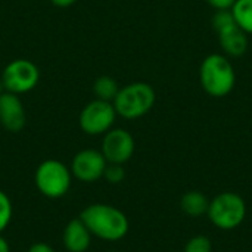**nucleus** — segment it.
Returning a JSON list of instances; mask_svg holds the SVG:
<instances>
[{
  "instance_id": "1",
  "label": "nucleus",
  "mask_w": 252,
  "mask_h": 252,
  "mask_svg": "<svg viewBox=\"0 0 252 252\" xmlns=\"http://www.w3.org/2000/svg\"><path fill=\"white\" fill-rule=\"evenodd\" d=\"M80 220L89 229L92 236L115 242L128 233V219L123 211L106 204H93L84 208Z\"/></svg>"
},
{
  "instance_id": "2",
  "label": "nucleus",
  "mask_w": 252,
  "mask_h": 252,
  "mask_svg": "<svg viewBox=\"0 0 252 252\" xmlns=\"http://www.w3.org/2000/svg\"><path fill=\"white\" fill-rule=\"evenodd\" d=\"M199 81L204 92L211 97H226L236 83L235 68L227 56L211 53L201 63Z\"/></svg>"
},
{
  "instance_id": "3",
  "label": "nucleus",
  "mask_w": 252,
  "mask_h": 252,
  "mask_svg": "<svg viewBox=\"0 0 252 252\" xmlns=\"http://www.w3.org/2000/svg\"><path fill=\"white\" fill-rule=\"evenodd\" d=\"M155 103V90L143 81L121 87L112 100L117 115L124 120H137L146 115Z\"/></svg>"
},
{
  "instance_id": "4",
  "label": "nucleus",
  "mask_w": 252,
  "mask_h": 252,
  "mask_svg": "<svg viewBox=\"0 0 252 252\" xmlns=\"http://www.w3.org/2000/svg\"><path fill=\"white\" fill-rule=\"evenodd\" d=\"M208 219L221 230H233L242 224L247 216L244 198L235 192H223L210 201Z\"/></svg>"
},
{
  "instance_id": "5",
  "label": "nucleus",
  "mask_w": 252,
  "mask_h": 252,
  "mask_svg": "<svg viewBox=\"0 0 252 252\" xmlns=\"http://www.w3.org/2000/svg\"><path fill=\"white\" fill-rule=\"evenodd\" d=\"M71 171L58 159L43 161L35 171V186L47 198L58 199L68 193L71 188Z\"/></svg>"
},
{
  "instance_id": "6",
  "label": "nucleus",
  "mask_w": 252,
  "mask_h": 252,
  "mask_svg": "<svg viewBox=\"0 0 252 252\" xmlns=\"http://www.w3.org/2000/svg\"><path fill=\"white\" fill-rule=\"evenodd\" d=\"M40 78V71L34 62L30 59H15L9 62L1 74V83L4 92L15 94H24L31 92Z\"/></svg>"
},
{
  "instance_id": "7",
  "label": "nucleus",
  "mask_w": 252,
  "mask_h": 252,
  "mask_svg": "<svg viewBox=\"0 0 252 252\" xmlns=\"http://www.w3.org/2000/svg\"><path fill=\"white\" fill-rule=\"evenodd\" d=\"M117 112L112 102L94 99L89 102L78 118L80 128L90 136H99L109 131L115 123Z\"/></svg>"
},
{
  "instance_id": "8",
  "label": "nucleus",
  "mask_w": 252,
  "mask_h": 252,
  "mask_svg": "<svg viewBox=\"0 0 252 252\" xmlns=\"http://www.w3.org/2000/svg\"><path fill=\"white\" fill-rule=\"evenodd\" d=\"M108 164H126L134 154V139L124 128H111L105 133L100 148Z\"/></svg>"
},
{
  "instance_id": "9",
  "label": "nucleus",
  "mask_w": 252,
  "mask_h": 252,
  "mask_svg": "<svg viewBox=\"0 0 252 252\" xmlns=\"http://www.w3.org/2000/svg\"><path fill=\"white\" fill-rule=\"evenodd\" d=\"M108 162L100 151L96 149H83L80 151L71 164V173L80 182L93 183L103 177Z\"/></svg>"
},
{
  "instance_id": "10",
  "label": "nucleus",
  "mask_w": 252,
  "mask_h": 252,
  "mask_svg": "<svg viewBox=\"0 0 252 252\" xmlns=\"http://www.w3.org/2000/svg\"><path fill=\"white\" fill-rule=\"evenodd\" d=\"M27 121L24 105L18 94L3 92L0 94V124L10 133H18Z\"/></svg>"
},
{
  "instance_id": "11",
  "label": "nucleus",
  "mask_w": 252,
  "mask_h": 252,
  "mask_svg": "<svg viewBox=\"0 0 252 252\" xmlns=\"http://www.w3.org/2000/svg\"><path fill=\"white\" fill-rule=\"evenodd\" d=\"M221 49L226 55L238 58L242 56L248 49V34L235 22L217 32Z\"/></svg>"
},
{
  "instance_id": "12",
  "label": "nucleus",
  "mask_w": 252,
  "mask_h": 252,
  "mask_svg": "<svg viewBox=\"0 0 252 252\" xmlns=\"http://www.w3.org/2000/svg\"><path fill=\"white\" fill-rule=\"evenodd\" d=\"M92 233L78 219L71 220L63 230V245L68 252H86L90 247Z\"/></svg>"
},
{
  "instance_id": "13",
  "label": "nucleus",
  "mask_w": 252,
  "mask_h": 252,
  "mask_svg": "<svg viewBox=\"0 0 252 252\" xmlns=\"http://www.w3.org/2000/svg\"><path fill=\"white\" fill-rule=\"evenodd\" d=\"M180 207L182 211L189 217H202L208 213L210 199L205 196V193L199 190H190L183 195L180 201Z\"/></svg>"
},
{
  "instance_id": "14",
  "label": "nucleus",
  "mask_w": 252,
  "mask_h": 252,
  "mask_svg": "<svg viewBox=\"0 0 252 252\" xmlns=\"http://www.w3.org/2000/svg\"><path fill=\"white\" fill-rule=\"evenodd\" d=\"M118 90H120V87H118L117 80L109 75H100L93 83L94 96H96V99H100V100L112 102L114 97L117 96Z\"/></svg>"
},
{
  "instance_id": "15",
  "label": "nucleus",
  "mask_w": 252,
  "mask_h": 252,
  "mask_svg": "<svg viewBox=\"0 0 252 252\" xmlns=\"http://www.w3.org/2000/svg\"><path fill=\"white\" fill-rule=\"evenodd\" d=\"M232 13L236 24L247 34H252V0H236L232 6Z\"/></svg>"
},
{
  "instance_id": "16",
  "label": "nucleus",
  "mask_w": 252,
  "mask_h": 252,
  "mask_svg": "<svg viewBox=\"0 0 252 252\" xmlns=\"http://www.w3.org/2000/svg\"><path fill=\"white\" fill-rule=\"evenodd\" d=\"M235 16L232 13V9H221V10H216V13L211 18V25L214 28L216 32H219L220 30L235 24Z\"/></svg>"
},
{
  "instance_id": "17",
  "label": "nucleus",
  "mask_w": 252,
  "mask_h": 252,
  "mask_svg": "<svg viewBox=\"0 0 252 252\" xmlns=\"http://www.w3.org/2000/svg\"><path fill=\"white\" fill-rule=\"evenodd\" d=\"M183 252H213V245L210 238L204 235H198L188 241Z\"/></svg>"
},
{
  "instance_id": "18",
  "label": "nucleus",
  "mask_w": 252,
  "mask_h": 252,
  "mask_svg": "<svg viewBox=\"0 0 252 252\" xmlns=\"http://www.w3.org/2000/svg\"><path fill=\"white\" fill-rule=\"evenodd\" d=\"M12 202L9 196L3 190H0V233L9 226L12 220Z\"/></svg>"
},
{
  "instance_id": "19",
  "label": "nucleus",
  "mask_w": 252,
  "mask_h": 252,
  "mask_svg": "<svg viewBox=\"0 0 252 252\" xmlns=\"http://www.w3.org/2000/svg\"><path fill=\"white\" fill-rule=\"evenodd\" d=\"M103 177L109 183H112V185L120 183L124 179V168H123V165H120V164H108L106 168H105Z\"/></svg>"
},
{
  "instance_id": "20",
  "label": "nucleus",
  "mask_w": 252,
  "mask_h": 252,
  "mask_svg": "<svg viewBox=\"0 0 252 252\" xmlns=\"http://www.w3.org/2000/svg\"><path fill=\"white\" fill-rule=\"evenodd\" d=\"M207 1L216 10H221V9H232V6L235 4L236 0H207Z\"/></svg>"
},
{
  "instance_id": "21",
  "label": "nucleus",
  "mask_w": 252,
  "mask_h": 252,
  "mask_svg": "<svg viewBox=\"0 0 252 252\" xmlns=\"http://www.w3.org/2000/svg\"><path fill=\"white\" fill-rule=\"evenodd\" d=\"M28 252H55V251H53V248H52L50 245H47V244H44V242H35V244H32V245L30 247Z\"/></svg>"
},
{
  "instance_id": "22",
  "label": "nucleus",
  "mask_w": 252,
  "mask_h": 252,
  "mask_svg": "<svg viewBox=\"0 0 252 252\" xmlns=\"http://www.w3.org/2000/svg\"><path fill=\"white\" fill-rule=\"evenodd\" d=\"M55 6H58V7H69V6H72L77 0H50Z\"/></svg>"
},
{
  "instance_id": "23",
  "label": "nucleus",
  "mask_w": 252,
  "mask_h": 252,
  "mask_svg": "<svg viewBox=\"0 0 252 252\" xmlns=\"http://www.w3.org/2000/svg\"><path fill=\"white\" fill-rule=\"evenodd\" d=\"M0 252H10L9 244L6 242V239L0 235Z\"/></svg>"
},
{
  "instance_id": "24",
  "label": "nucleus",
  "mask_w": 252,
  "mask_h": 252,
  "mask_svg": "<svg viewBox=\"0 0 252 252\" xmlns=\"http://www.w3.org/2000/svg\"><path fill=\"white\" fill-rule=\"evenodd\" d=\"M4 92V86H3V83H1V78H0V94Z\"/></svg>"
}]
</instances>
